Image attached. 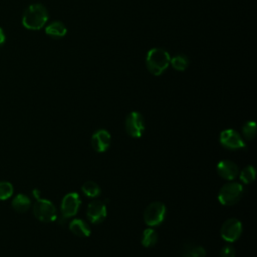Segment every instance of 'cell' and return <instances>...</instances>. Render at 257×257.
<instances>
[{
  "instance_id": "cell-1",
  "label": "cell",
  "mask_w": 257,
  "mask_h": 257,
  "mask_svg": "<svg viewBox=\"0 0 257 257\" xmlns=\"http://www.w3.org/2000/svg\"><path fill=\"white\" fill-rule=\"evenodd\" d=\"M48 20V12L46 8L39 3L29 5L23 13L22 24L30 30L41 29Z\"/></svg>"
},
{
  "instance_id": "cell-2",
  "label": "cell",
  "mask_w": 257,
  "mask_h": 257,
  "mask_svg": "<svg viewBox=\"0 0 257 257\" xmlns=\"http://www.w3.org/2000/svg\"><path fill=\"white\" fill-rule=\"evenodd\" d=\"M171 56L167 50L160 47L152 48L148 51L146 64L148 70L154 75H161L169 66Z\"/></svg>"
},
{
  "instance_id": "cell-3",
  "label": "cell",
  "mask_w": 257,
  "mask_h": 257,
  "mask_svg": "<svg viewBox=\"0 0 257 257\" xmlns=\"http://www.w3.org/2000/svg\"><path fill=\"white\" fill-rule=\"evenodd\" d=\"M33 196L36 199L32 208L35 218L44 223L55 221L57 218V212L54 205L49 200L40 198V193L36 189L33 191Z\"/></svg>"
},
{
  "instance_id": "cell-4",
  "label": "cell",
  "mask_w": 257,
  "mask_h": 257,
  "mask_svg": "<svg viewBox=\"0 0 257 257\" xmlns=\"http://www.w3.org/2000/svg\"><path fill=\"white\" fill-rule=\"evenodd\" d=\"M244 194V188L240 183L229 182L222 186L218 193V200L224 206L237 204Z\"/></svg>"
},
{
  "instance_id": "cell-5",
  "label": "cell",
  "mask_w": 257,
  "mask_h": 257,
  "mask_svg": "<svg viewBox=\"0 0 257 257\" xmlns=\"http://www.w3.org/2000/svg\"><path fill=\"white\" fill-rule=\"evenodd\" d=\"M166 206L162 202H153L144 211V221L150 227L161 225L166 218Z\"/></svg>"
},
{
  "instance_id": "cell-6",
  "label": "cell",
  "mask_w": 257,
  "mask_h": 257,
  "mask_svg": "<svg viewBox=\"0 0 257 257\" xmlns=\"http://www.w3.org/2000/svg\"><path fill=\"white\" fill-rule=\"evenodd\" d=\"M80 204H81V200L77 193L71 192V193L66 194L62 198V201L60 204V212H61L62 221L75 216L79 210Z\"/></svg>"
},
{
  "instance_id": "cell-7",
  "label": "cell",
  "mask_w": 257,
  "mask_h": 257,
  "mask_svg": "<svg viewBox=\"0 0 257 257\" xmlns=\"http://www.w3.org/2000/svg\"><path fill=\"white\" fill-rule=\"evenodd\" d=\"M125 132L132 138H141L145 131V120L143 115L139 111L130 112L124 121Z\"/></svg>"
},
{
  "instance_id": "cell-8",
  "label": "cell",
  "mask_w": 257,
  "mask_h": 257,
  "mask_svg": "<svg viewBox=\"0 0 257 257\" xmlns=\"http://www.w3.org/2000/svg\"><path fill=\"white\" fill-rule=\"evenodd\" d=\"M220 144L229 150H241L246 148V144L241 135L232 128L224 130L220 133Z\"/></svg>"
},
{
  "instance_id": "cell-9",
  "label": "cell",
  "mask_w": 257,
  "mask_h": 257,
  "mask_svg": "<svg viewBox=\"0 0 257 257\" xmlns=\"http://www.w3.org/2000/svg\"><path fill=\"white\" fill-rule=\"evenodd\" d=\"M220 234L223 240L232 243L239 239L242 234V224L236 218H230L226 220L220 230Z\"/></svg>"
},
{
  "instance_id": "cell-10",
  "label": "cell",
  "mask_w": 257,
  "mask_h": 257,
  "mask_svg": "<svg viewBox=\"0 0 257 257\" xmlns=\"http://www.w3.org/2000/svg\"><path fill=\"white\" fill-rule=\"evenodd\" d=\"M86 216L88 220L93 224H100L106 218V206L105 203L94 200L90 202L87 206Z\"/></svg>"
},
{
  "instance_id": "cell-11",
  "label": "cell",
  "mask_w": 257,
  "mask_h": 257,
  "mask_svg": "<svg viewBox=\"0 0 257 257\" xmlns=\"http://www.w3.org/2000/svg\"><path fill=\"white\" fill-rule=\"evenodd\" d=\"M110 142H111L110 134L103 128L95 131L91 137L92 149L97 153H103L107 151V149L110 146Z\"/></svg>"
},
{
  "instance_id": "cell-12",
  "label": "cell",
  "mask_w": 257,
  "mask_h": 257,
  "mask_svg": "<svg viewBox=\"0 0 257 257\" xmlns=\"http://www.w3.org/2000/svg\"><path fill=\"white\" fill-rule=\"evenodd\" d=\"M217 173L221 178L232 181L238 176L239 168L230 160H222L217 164Z\"/></svg>"
},
{
  "instance_id": "cell-13",
  "label": "cell",
  "mask_w": 257,
  "mask_h": 257,
  "mask_svg": "<svg viewBox=\"0 0 257 257\" xmlns=\"http://www.w3.org/2000/svg\"><path fill=\"white\" fill-rule=\"evenodd\" d=\"M69 230L77 237H88L90 235V228L86 222L81 219H73L69 223Z\"/></svg>"
},
{
  "instance_id": "cell-14",
  "label": "cell",
  "mask_w": 257,
  "mask_h": 257,
  "mask_svg": "<svg viewBox=\"0 0 257 257\" xmlns=\"http://www.w3.org/2000/svg\"><path fill=\"white\" fill-rule=\"evenodd\" d=\"M67 32L65 25L61 21H53L45 28V33L53 38L63 37Z\"/></svg>"
},
{
  "instance_id": "cell-15",
  "label": "cell",
  "mask_w": 257,
  "mask_h": 257,
  "mask_svg": "<svg viewBox=\"0 0 257 257\" xmlns=\"http://www.w3.org/2000/svg\"><path fill=\"white\" fill-rule=\"evenodd\" d=\"M31 206V200L24 194H18L12 200V208L18 213H25Z\"/></svg>"
},
{
  "instance_id": "cell-16",
  "label": "cell",
  "mask_w": 257,
  "mask_h": 257,
  "mask_svg": "<svg viewBox=\"0 0 257 257\" xmlns=\"http://www.w3.org/2000/svg\"><path fill=\"white\" fill-rule=\"evenodd\" d=\"M158 233L155 229L153 228H147L143 231V234H142V239H141V242H142V245L146 248H150V247H153L157 244L158 242Z\"/></svg>"
},
{
  "instance_id": "cell-17",
  "label": "cell",
  "mask_w": 257,
  "mask_h": 257,
  "mask_svg": "<svg viewBox=\"0 0 257 257\" xmlns=\"http://www.w3.org/2000/svg\"><path fill=\"white\" fill-rule=\"evenodd\" d=\"M81 191L83 195L88 198H96L100 195V188L93 181H86L81 186Z\"/></svg>"
},
{
  "instance_id": "cell-18",
  "label": "cell",
  "mask_w": 257,
  "mask_h": 257,
  "mask_svg": "<svg viewBox=\"0 0 257 257\" xmlns=\"http://www.w3.org/2000/svg\"><path fill=\"white\" fill-rule=\"evenodd\" d=\"M170 64L179 71H184L188 68L190 61L185 54H176L170 59Z\"/></svg>"
},
{
  "instance_id": "cell-19",
  "label": "cell",
  "mask_w": 257,
  "mask_h": 257,
  "mask_svg": "<svg viewBox=\"0 0 257 257\" xmlns=\"http://www.w3.org/2000/svg\"><path fill=\"white\" fill-rule=\"evenodd\" d=\"M206 250L202 246L185 245L182 255L184 257H206Z\"/></svg>"
},
{
  "instance_id": "cell-20",
  "label": "cell",
  "mask_w": 257,
  "mask_h": 257,
  "mask_svg": "<svg viewBox=\"0 0 257 257\" xmlns=\"http://www.w3.org/2000/svg\"><path fill=\"white\" fill-rule=\"evenodd\" d=\"M239 178L244 184H251L256 178V170L253 166H246L239 174Z\"/></svg>"
},
{
  "instance_id": "cell-21",
  "label": "cell",
  "mask_w": 257,
  "mask_h": 257,
  "mask_svg": "<svg viewBox=\"0 0 257 257\" xmlns=\"http://www.w3.org/2000/svg\"><path fill=\"white\" fill-rule=\"evenodd\" d=\"M242 135L247 141H252L256 137V122L253 120L247 121L242 126Z\"/></svg>"
},
{
  "instance_id": "cell-22",
  "label": "cell",
  "mask_w": 257,
  "mask_h": 257,
  "mask_svg": "<svg viewBox=\"0 0 257 257\" xmlns=\"http://www.w3.org/2000/svg\"><path fill=\"white\" fill-rule=\"evenodd\" d=\"M13 195V186L7 181L0 182V201L9 199Z\"/></svg>"
},
{
  "instance_id": "cell-23",
  "label": "cell",
  "mask_w": 257,
  "mask_h": 257,
  "mask_svg": "<svg viewBox=\"0 0 257 257\" xmlns=\"http://www.w3.org/2000/svg\"><path fill=\"white\" fill-rule=\"evenodd\" d=\"M220 257H235V249L231 245H225L220 251Z\"/></svg>"
},
{
  "instance_id": "cell-24",
  "label": "cell",
  "mask_w": 257,
  "mask_h": 257,
  "mask_svg": "<svg viewBox=\"0 0 257 257\" xmlns=\"http://www.w3.org/2000/svg\"><path fill=\"white\" fill-rule=\"evenodd\" d=\"M5 40H6V36H5V33H4L3 29L0 27V46L4 44Z\"/></svg>"
}]
</instances>
